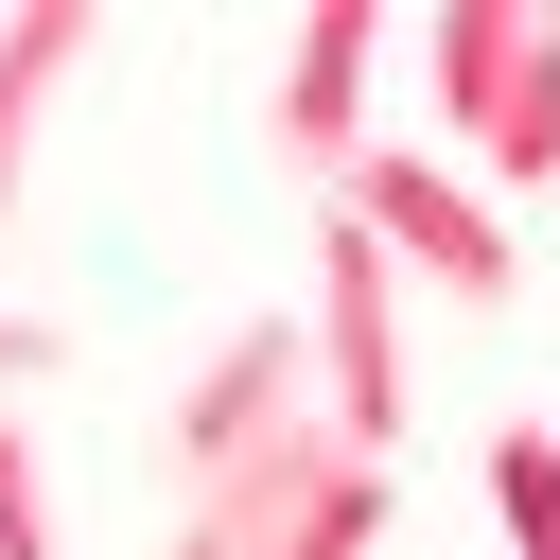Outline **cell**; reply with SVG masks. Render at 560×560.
Segmentation results:
<instances>
[{"label":"cell","instance_id":"6da1fadb","mask_svg":"<svg viewBox=\"0 0 560 560\" xmlns=\"http://www.w3.org/2000/svg\"><path fill=\"white\" fill-rule=\"evenodd\" d=\"M420 88H438V158L508 210V192H542L560 175V18L542 0H455V18H420Z\"/></svg>","mask_w":560,"mask_h":560},{"label":"cell","instance_id":"7a4b0ae2","mask_svg":"<svg viewBox=\"0 0 560 560\" xmlns=\"http://www.w3.org/2000/svg\"><path fill=\"white\" fill-rule=\"evenodd\" d=\"M332 210H350V228H368V245H385L420 298H455V315H508V298H525V245H508V210H490V192H472L438 140H368Z\"/></svg>","mask_w":560,"mask_h":560},{"label":"cell","instance_id":"3957f363","mask_svg":"<svg viewBox=\"0 0 560 560\" xmlns=\"http://www.w3.org/2000/svg\"><path fill=\"white\" fill-rule=\"evenodd\" d=\"M298 332H315V420L385 472V455H402V262H385L350 210H315V298H298Z\"/></svg>","mask_w":560,"mask_h":560},{"label":"cell","instance_id":"277c9868","mask_svg":"<svg viewBox=\"0 0 560 560\" xmlns=\"http://www.w3.org/2000/svg\"><path fill=\"white\" fill-rule=\"evenodd\" d=\"M298 420H315V332H298V315H228L210 368L175 385L158 455H175V490H192V472H228V455H262V438H298Z\"/></svg>","mask_w":560,"mask_h":560},{"label":"cell","instance_id":"5b68a950","mask_svg":"<svg viewBox=\"0 0 560 560\" xmlns=\"http://www.w3.org/2000/svg\"><path fill=\"white\" fill-rule=\"evenodd\" d=\"M350 472H368V455H350L332 420H298V438H262V455L192 472V490H175V525H158V560H280V542H298Z\"/></svg>","mask_w":560,"mask_h":560},{"label":"cell","instance_id":"8992f818","mask_svg":"<svg viewBox=\"0 0 560 560\" xmlns=\"http://www.w3.org/2000/svg\"><path fill=\"white\" fill-rule=\"evenodd\" d=\"M368 88H385V18H368V0L298 18V52H280V158H298L315 192H350V158L385 140V122H368Z\"/></svg>","mask_w":560,"mask_h":560},{"label":"cell","instance_id":"52a82bcc","mask_svg":"<svg viewBox=\"0 0 560 560\" xmlns=\"http://www.w3.org/2000/svg\"><path fill=\"white\" fill-rule=\"evenodd\" d=\"M105 52V18L88 0H35V18H0V262H18V175H35V122H52V88Z\"/></svg>","mask_w":560,"mask_h":560},{"label":"cell","instance_id":"ba28073f","mask_svg":"<svg viewBox=\"0 0 560 560\" xmlns=\"http://www.w3.org/2000/svg\"><path fill=\"white\" fill-rule=\"evenodd\" d=\"M490 508H508V560H560V438L542 420L490 438Z\"/></svg>","mask_w":560,"mask_h":560},{"label":"cell","instance_id":"9c48e42d","mask_svg":"<svg viewBox=\"0 0 560 560\" xmlns=\"http://www.w3.org/2000/svg\"><path fill=\"white\" fill-rule=\"evenodd\" d=\"M0 560H52V472H35V420H0Z\"/></svg>","mask_w":560,"mask_h":560},{"label":"cell","instance_id":"30bf717a","mask_svg":"<svg viewBox=\"0 0 560 560\" xmlns=\"http://www.w3.org/2000/svg\"><path fill=\"white\" fill-rule=\"evenodd\" d=\"M70 368V315H35V298H0V420H18V385H52Z\"/></svg>","mask_w":560,"mask_h":560},{"label":"cell","instance_id":"8fae6325","mask_svg":"<svg viewBox=\"0 0 560 560\" xmlns=\"http://www.w3.org/2000/svg\"><path fill=\"white\" fill-rule=\"evenodd\" d=\"M368 542H385V472H350V490H332V508H315L280 560H368Z\"/></svg>","mask_w":560,"mask_h":560}]
</instances>
